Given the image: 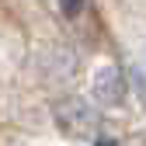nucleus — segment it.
<instances>
[{"label": "nucleus", "mask_w": 146, "mask_h": 146, "mask_svg": "<svg viewBox=\"0 0 146 146\" xmlns=\"http://www.w3.org/2000/svg\"><path fill=\"white\" fill-rule=\"evenodd\" d=\"M90 94H94V101L104 104V108H118L125 101V77H122V70L115 63L98 66L94 84H90Z\"/></svg>", "instance_id": "f257e3e1"}, {"label": "nucleus", "mask_w": 146, "mask_h": 146, "mask_svg": "<svg viewBox=\"0 0 146 146\" xmlns=\"http://www.w3.org/2000/svg\"><path fill=\"white\" fill-rule=\"evenodd\" d=\"M56 122L63 125V132H70V136H90V132L98 129L94 111H90L84 101H77V98H70V101H63L56 108Z\"/></svg>", "instance_id": "f03ea898"}, {"label": "nucleus", "mask_w": 146, "mask_h": 146, "mask_svg": "<svg viewBox=\"0 0 146 146\" xmlns=\"http://www.w3.org/2000/svg\"><path fill=\"white\" fill-rule=\"evenodd\" d=\"M59 11H63V17H77L84 11V0H59Z\"/></svg>", "instance_id": "7ed1b4c3"}]
</instances>
